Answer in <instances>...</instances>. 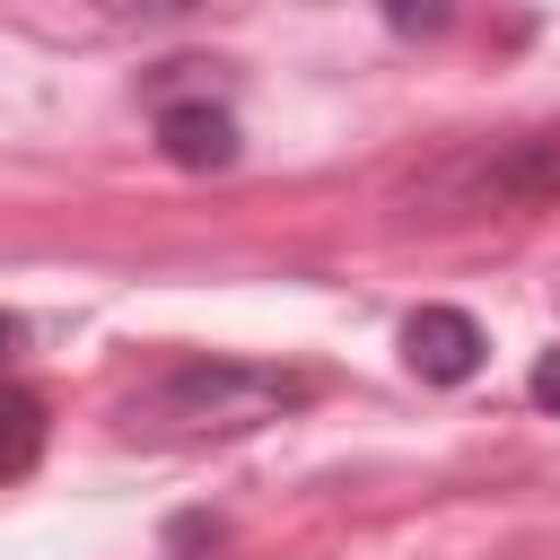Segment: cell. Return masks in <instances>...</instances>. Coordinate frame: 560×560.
Masks as SVG:
<instances>
[{"instance_id":"1","label":"cell","mask_w":560,"mask_h":560,"mask_svg":"<svg viewBox=\"0 0 560 560\" xmlns=\"http://www.w3.org/2000/svg\"><path fill=\"white\" fill-rule=\"evenodd\" d=\"M315 394V376L298 368H254V359H184L166 368L122 420L140 438H219V429H262L280 411H298Z\"/></svg>"},{"instance_id":"2","label":"cell","mask_w":560,"mask_h":560,"mask_svg":"<svg viewBox=\"0 0 560 560\" xmlns=\"http://www.w3.org/2000/svg\"><path fill=\"white\" fill-rule=\"evenodd\" d=\"M481 324L464 315V306H420L411 324H402V359H411V376L420 385H464L472 368H481Z\"/></svg>"},{"instance_id":"3","label":"cell","mask_w":560,"mask_h":560,"mask_svg":"<svg viewBox=\"0 0 560 560\" xmlns=\"http://www.w3.org/2000/svg\"><path fill=\"white\" fill-rule=\"evenodd\" d=\"M158 149L184 175H219V166H236V114L228 105H166L158 114Z\"/></svg>"},{"instance_id":"4","label":"cell","mask_w":560,"mask_h":560,"mask_svg":"<svg viewBox=\"0 0 560 560\" xmlns=\"http://www.w3.org/2000/svg\"><path fill=\"white\" fill-rule=\"evenodd\" d=\"M481 184H490L499 201H516V210L551 201V192H560V131H525V140H508V149L490 158Z\"/></svg>"},{"instance_id":"5","label":"cell","mask_w":560,"mask_h":560,"mask_svg":"<svg viewBox=\"0 0 560 560\" xmlns=\"http://www.w3.org/2000/svg\"><path fill=\"white\" fill-rule=\"evenodd\" d=\"M35 455H44V402L18 394V385H0V481L35 472Z\"/></svg>"},{"instance_id":"6","label":"cell","mask_w":560,"mask_h":560,"mask_svg":"<svg viewBox=\"0 0 560 560\" xmlns=\"http://www.w3.org/2000/svg\"><path fill=\"white\" fill-rule=\"evenodd\" d=\"M446 18H455V0H385L394 35H446Z\"/></svg>"},{"instance_id":"7","label":"cell","mask_w":560,"mask_h":560,"mask_svg":"<svg viewBox=\"0 0 560 560\" xmlns=\"http://www.w3.org/2000/svg\"><path fill=\"white\" fill-rule=\"evenodd\" d=\"M525 394H534V402H542V411L560 420V350H542V359H534V376H525Z\"/></svg>"},{"instance_id":"8","label":"cell","mask_w":560,"mask_h":560,"mask_svg":"<svg viewBox=\"0 0 560 560\" xmlns=\"http://www.w3.org/2000/svg\"><path fill=\"white\" fill-rule=\"evenodd\" d=\"M96 9H114V18H184L201 0H96Z\"/></svg>"},{"instance_id":"9","label":"cell","mask_w":560,"mask_h":560,"mask_svg":"<svg viewBox=\"0 0 560 560\" xmlns=\"http://www.w3.org/2000/svg\"><path fill=\"white\" fill-rule=\"evenodd\" d=\"M9 350H18V315H0V359H9Z\"/></svg>"}]
</instances>
